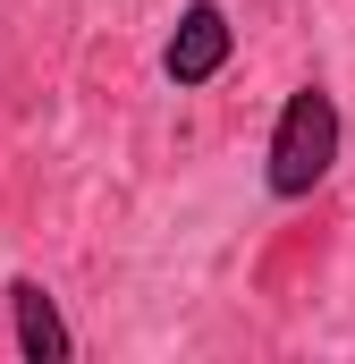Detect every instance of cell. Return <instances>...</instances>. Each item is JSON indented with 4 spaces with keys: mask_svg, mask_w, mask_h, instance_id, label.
<instances>
[{
    "mask_svg": "<svg viewBox=\"0 0 355 364\" xmlns=\"http://www.w3.org/2000/svg\"><path fill=\"white\" fill-rule=\"evenodd\" d=\"M229 51H237V26H229V9L220 0H186L170 26V43H161V77H170L178 93L212 85L220 68H229Z\"/></svg>",
    "mask_w": 355,
    "mask_h": 364,
    "instance_id": "cell-2",
    "label": "cell"
},
{
    "mask_svg": "<svg viewBox=\"0 0 355 364\" xmlns=\"http://www.w3.org/2000/svg\"><path fill=\"white\" fill-rule=\"evenodd\" d=\"M0 296H9V339H17V356H26V364H68V356H77V331L60 322V305H51L43 279L17 272Z\"/></svg>",
    "mask_w": 355,
    "mask_h": 364,
    "instance_id": "cell-3",
    "label": "cell"
},
{
    "mask_svg": "<svg viewBox=\"0 0 355 364\" xmlns=\"http://www.w3.org/2000/svg\"><path fill=\"white\" fill-rule=\"evenodd\" d=\"M339 144H347V119H339V93L330 85H296L271 119V144H263V186L271 203H305L313 186L339 170Z\"/></svg>",
    "mask_w": 355,
    "mask_h": 364,
    "instance_id": "cell-1",
    "label": "cell"
}]
</instances>
